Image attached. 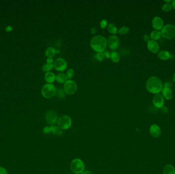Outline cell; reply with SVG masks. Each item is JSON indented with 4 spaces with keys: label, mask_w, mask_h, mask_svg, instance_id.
I'll return each instance as SVG.
<instances>
[{
    "label": "cell",
    "mask_w": 175,
    "mask_h": 174,
    "mask_svg": "<svg viewBox=\"0 0 175 174\" xmlns=\"http://www.w3.org/2000/svg\"><path fill=\"white\" fill-rule=\"evenodd\" d=\"M162 96L167 100H170L173 98V94L172 90L168 87H164L162 90Z\"/></svg>",
    "instance_id": "15"
},
{
    "label": "cell",
    "mask_w": 175,
    "mask_h": 174,
    "mask_svg": "<svg viewBox=\"0 0 175 174\" xmlns=\"http://www.w3.org/2000/svg\"><path fill=\"white\" fill-rule=\"evenodd\" d=\"M107 44V39L100 35L93 37L90 41L91 47L97 53L104 52Z\"/></svg>",
    "instance_id": "2"
},
{
    "label": "cell",
    "mask_w": 175,
    "mask_h": 174,
    "mask_svg": "<svg viewBox=\"0 0 175 174\" xmlns=\"http://www.w3.org/2000/svg\"><path fill=\"white\" fill-rule=\"evenodd\" d=\"M6 31L7 32H9L12 31V28L11 26H7L6 28Z\"/></svg>",
    "instance_id": "36"
},
{
    "label": "cell",
    "mask_w": 175,
    "mask_h": 174,
    "mask_svg": "<svg viewBox=\"0 0 175 174\" xmlns=\"http://www.w3.org/2000/svg\"><path fill=\"white\" fill-rule=\"evenodd\" d=\"M58 125L61 129L66 130L70 127L72 125V120L67 116H61L57 121Z\"/></svg>",
    "instance_id": "7"
},
{
    "label": "cell",
    "mask_w": 175,
    "mask_h": 174,
    "mask_svg": "<svg viewBox=\"0 0 175 174\" xmlns=\"http://www.w3.org/2000/svg\"><path fill=\"white\" fill-rule=\"evenodd\" d=\"M161 35L167 39H172L175 37V26L172 24H166L161 30Z\"/></svg>",
    "instance_id": "4"
},
{
    "label": "cell",
    "mask_w": 175,
    "mask_h": 174,
    "mask_svg": "<svg viewBox=\"0 0 175 174\" xmlns=\"http://www.w3.org/2000/svg\"><path fill=\"white\" fill-rule=\"evenodd\" d=\"M147 48L152 53H157L159 52L160 46L157 41L150 40L147 43Z\"/></svg>",
    "instance_id": "13"
},
{
    "label": "cell",
    "mask_w": 175,
    "mask_h": 174,
    "mask_svg": "<svg viewBox=\"0 0 175 174\" xmlns=\"http://www.w3.org/2000/svg\"><path fill=\"white\" fill-rule=\"evenodd\" d=\"M152 24L155 30L160 31L164 26V22L162 18L159 17H155L152 20Z\"/></svg>",
    "instance_id": "12"
},
{
    "label": "cell",
    "mask_w": 175,
    "mask_h": 174,
    "mask_svg": "<svg viewBox=\"0 0 175 174\" xmlns=\"http://www.w3.org/2000/svg\"><path fill=\"white\" fill-rule=\"evenodd\" d=\"M150 133L153 137L158 138L161 134L160 128L157 125L153 124L150 128Z\"/></svg>",
    "instance_id": "14"
},
{
    "label": "cell",
    "mask_w": 175,
    "mask_h": 174,
    "mask_svg": "<svg viewBox=\"0 0 175 174\" xmlns=\"http://www.w3.org/2000/svg\"><path fill=\"white\" fill-rule=\"evenodd\" d=\"M104 56H105L106 58H110V57H111V53L109 51H105V52L104 53Z\"/></svg>",
    "instance_id": "32"
},
{
    "label": "cell",
    "mask_w": 175,
    "mask_h": 174,
    "mask_svg": "<svg viewBox=\"0 0 175 174\" xmlns=\"http://www.w3.org/2000/svg\"><path fill=\"white\" fill-rule=\"evenodd\" d=\"M130 31V29L128 27L124 26L120 28L118 30V33L120 35H124V34H127L129 33Z\"/></svg>",
    "instance_id": "28"
},
{
    "label": "cell",
    "mask_w": 175,
    "mask_h": 174,
    "mask_svg": "<svg viewBox=\"0 0 175 174\" xmlns=\"http://www.w3.org/2000/svg\"><path fill=\"white\" fill-rule=\"evenodd\" d=\"M53 64L55 69L59 72H63L67 68V61L62 58H57Z\"/></svg>",
    "instance_id": "8"
},
{
    "label": "cell",
    "mask_w": 175,
    "mask_h": 174,
    "mask_svg": "<svg viewBox=\"0 0 175 174\" xmlns=\"http://www.w3.org/2000/svg\"><path fill=\"white\" fill-rule=\"evenodd\" d=\"M100 26L101 28L104 29L107 27V21L106 19H102V21L100 22Z\"/></svg>",
    "instance_id": "31"
},
{
    "label": "cell",
    "mask_w": 175,
    "mask_h": 174,
    "mask_svg": "<svg viewBox=\"0 0 175 174\" xmlns=\"http://www.w3.org/2000/svg\"><path fill=\"white\" fill-rule=\"evenodd\" d=\"M54 68V64H47L46 63L45 64L43 68H42V70H43L45 72H50V70H52Z\"/></svg>",
    "instance_id": "25"
},
{
    "label": "cell",
    "mask_w": 175,
    "mask_h": 174,
    "mask_svg": "<svg viewBox=\"0 0 175 174\" xmlns=\"http://www.w3.org/2000/svg\"><path fill=\"white\" fill-rule=\"evenodd\" d=\"M146 88L148 92L154 94H159L163 89V83L159 78L152 76L146 82Z\"/></svg>",
    "instance_id": "1"
},
{
    "label": "cell",
    "mask_w": 175,
    "mask_h": 174,
    "mask_svg": "<svg viewBox=\"0 0 175 174\" xmlns=\"http://www.w3.org/2000/svg\"><path fill=\"white\" fill-rule=\"evenodd\" d=\"M164 2H165V3H169V4H170V3H172V0H169V1L165 0V1H164Z\"/></svg>",
    "instance_id": "39"
},
{
    "label": "cell",
    "mask_w": 175,
    "mask_h": 174,
    "mask_svg": "<svg viewBox=\"0 0 175 174\" xmlns=\"http://www.w3.org/2000/svg\"><path fill=\"white\" fill-rule=\"evenodd\" d=\"M120 41L118 37L114 35H111L107 39V44L110 48L115 50L119 47Z\"/></svg>",
    "instance_id": "9"
},
{
    "label": "cell",
    "mask_w": 175,
    "mask_h": 174,
    "mask_svg": "<svg viewBox=\"0 0 175 174\" xmlns=\"http://www.w3.org/2000/svg\"><path fill=\"white\" fill-rule=\"evenodd\" d=\"M54 60L52 58H48L47 59V63L49 64H52L53 63Z\"/></svg>",
    "instance_id": "35"
},
{
    "label": "cell",
    "mask_w": 175,
    "mask_h": 174,
    "mask_svg": "<svg viewBox=\"0 0 175 174\" xmlns=\"http://www.w3.org/2000/svg\"><path fill=\"white\" fill-rule=\"evenodd\" d=\"M150 37H149L148 35H147V34H144V41H146V42H148V41H150L151 39H150Z\"/></svg>",
    "instance_id": "34"
},
{
    "label": "cell",
    "mask_w": 175,
    "mask_h": 174,
    "mask_svg": "<svg viewBox=\"0 0 175 174\" xmlns=\"http://www.w3.org/2000/svg\"><path fill=\"white\" fill-rule=\"evenodd\" d=\"M50 131H52V133H53L54 134H55V135H61L63 132L61 130V129L59 127H54V126H52L51 127H50Z\"/></svg>",
    "instance_id": "24"
},
{
    "label": "cell",
    "mask_w": 175,
    "mask_h": 174,
    "mask_svg": "<svg viewBox=\"0 0 175 174\" xmlns=\"http://www.w3.org/2000/svg\"><path fill=\"white\" fill-rule=\"evenodd\" d=\"M0 174H8L7 171L6 170L5 168L0 167Z\"/></svg>",
    "instance_id": "33"
},
{
    "label": "cell",
    "mask_w": 175,
    "mask_h": 174,
    "mask_svg": "<svg viewBox=\"0 0 175 174\" xmlns=\"http://www.w3.org/2000/svg\"><path fill=\"white\" fill-rule=\"evenodd\" d=\"M110 58L111 59L112 61L114 63L118 62L120 59L119 53L116 51H113L112 53H111Z\"/></svg>",
    "instance_id": "22"
},
{
    "label": "cell",
    "mask_w": 175,
    "mask_h": 174,
    "mask_svg": "<svg viewBox=\"0 0 175 174\" xmlns=\"http://www.w3.org/2000/svg\"><path fill=\"white\" fill-rule=\"evenodd\" d=\"M66 75L68 80H71L73 77V76L74 75V70L73 68L69 69L67 71Z\"/></svg>",
    "instance_id": "27"
},
{
    "label": "cell",
    "mask_w": 175,
    "mask_h": 174,
    "mask_svg": "<svg viewBox=\"0 0 175 174\" xmlns=\"http://www.w3.org/2000/svg\"><path fill=\"white\" fill-rule=\"evenodd\" d=\"M172 8L173 7H172L171 4H169V3H165L162 6V10L163 11L165 12H170V10L172 9Z\"/></svg>",
    "instance_id": "26"
},
{
    "label": "cell",
    "mask_w": 175,
    "mask_h": 174,
    "mask_svg": "<svg viewBox=\"0 0 175 174\" xmlns=\"http://www.w3.org/2000/svg\"><path fill=\"white\" fill-rule=\"evenodd\" d=\"M150 37V39H151V40L155 41H158L159 39H160L161 37H162L161 31L157 30H154L153 31L151 32Z\"/></svg>",
    "instance_id": "18"
},
{
    "label": "cell",
    "mask_w": 175,
    "mask_h": 174,
    "mask_svg": "<svg viewBox=\"0 0 175 174\" xmlns=\"http://www.w3.org/2000/svg\"><path fill=\"white\" fill-rule=\"evenodd\" d=\"M45 119L49 123H55L57 120V114L53 110H49L45 114Z\"/></svg>",
    "instance_id": "11"
},
{
    "label": "cell",
    "mask_w": 175,
    "mask_h": 174,
    "mask_svg": "<svg viewBox=\"0 0 175 174\" xmlns=\"http://www.w3.org/2000/svg\"><path fill=\"white\" fill-rule=\"evenodd\" d=\"M70 169L75 174H81L85 169V165L80 159L73 160L71 163Z\"/></svg>",
    "instance_id": "5"
},
{
    "label": "cell",
    "mask_w": 175,
    "mask_h": 174,
    "mask_svg": "<svg viewBox=\"0 0 175 174\" xmlns=\"http://www.w3.org/2000/svg\"><path fill=\"white\" fill-rule=\"evenodd\" d=\"M95 32H96V30L95 29H94V28H92V33L93 34H94Z\"/></svg>",
    "instance_id": "41"
},
{
    "label": "cell",
    "mask_w": 175,
    "mask_h": 174,
    "mask_svg": "<svg viewBox=\"0 0 175 174\" xmlns=\"http://www.w3.org/2000/svg\"><path fill=\"white\" fill-rule=\"evenodd\" d=\"M172 80L174 82H175V73L173 74V77H172Z\"/></svg>",
    "instance_id": "40"
},
{
    "label": "cell",
    "mask_w": 175,
    "mask_h": 174,
    "mask_svg": "<svg viewBox=\"0 0 175 174\" xmlns=\"http://www.w3.org/2000/svg\"><path fill=\"white\" fill-rule=\"evenodd\" d=\"M158 57L161 60H167L170 58V54L168 51H160L158 52Z\"/></svg>",
    "instance_id": "16"
},
{
    "label": "cell",
    "mask_w": 175,
    "mask_h": 174,
    "mask_svg": "<svg viewBox=\"0 0 175 174\" xmlns=\"http://www.w3.org/2000/svg\"><path fill=\"white\" fill-rule=\"evenodd\" d=\"M171 5H172V7H173V8H174V9H175V0L172 1Z\"/></svg>",
    "instance_id": "37"
},
{
    "label": "cell",
    "mask_w": 175,
    "mask_h": 174,
    "mask_svg": "<svg viewBox=\"0 0 175 174\" xmlns=\"http://www.w3.org/2000/svg\"><path fill=\"white\" fill-rule=\"evenodd\" d=\"M56 81L59 83H63L66 82L68 80L67 78L66 77V74L63 73H60L56 76Z\"/></svg>",
    "instance_id": "20"
},
{
    "label": "cell",
    "mask_w": 175,
    "mask_h": 174,
    "mask_svg": "<svg viewBox=\"0 0 175 174\" xmlns=\"http://www.w3.org/2000/svg\"><path fill=\"white\" fill-rule=\"evenodd\" d=\"M96 58L97 59V60L100 61H102L104 60V54L102 53V52H99V53H97L96 55H95Z\"/></svg>",
    "instance_id": "30"
},
{
    "label": "cell",
    "mask_w": 175,
    "mask_h": 174,
    "mask_svg": "<svg viewBox=\"0 0 175 174\" xmlns=\"http://www.w3.org/2000/svg\"><path fill=\"white\" fill-rule=\"evenodd\" d=\"M153 103L154 106L158 108H161L164 106V99L162 94H155L153 98Z\"/></svg>",
    "instance_id": "10"
},
{
    "label": "cell",
    "mask_w": 175,
    "mask_h": 174,
    "mask_svg": "<svg viewBox=\"0 0 175 174\" xmlns=\"http://www.w3.org/2000/svg\"><path fill=\"white\" fill-rule=\"evenodd\" d=\"M108 30L111 34H116L117 33V28L113 23H110L108 26Z\"/></svg>",
    "instance_id": "23"
},
{
    "label": "cell",
    "mask_w": 175,
    "mask_h": 174,
    "mask_svg": "<svg viewBox=\"0 0 175 174\" xmlns=\"http://www.w3.org/2000/svg\"><path fill=\"white\" fill-rule=\"evenodd\" d=\"M56 91V87L53 84L47 83L44 85V86L42 88L41 93L44 98L46 99H50L55 95Z\"/></svg>",
    "instance_id": "3"
},
{
    "label": "cell",
    "mask_w": 175,
    "mask_h": 174,
    "mask_svg": "<svg viewBox=\"0 0 175 174\" xmlns=\"http://www.w3.org/2000/svg\"><path fill=\"white\" fill-rule=\"evenodd\" d=\"M56 53V50L53 47H49L47 48L45 54L48 58H52L55 55Z\"/></svg>",
    "instance_id": "21"
},
{
    "label": "cell",
    "mask_w": 175,
    "mask_h": 174,
    "mask_svg": "<svg viewBox=\"0 0 175 174\" xmlns=\"http://www.w3.org/2000/svg\"><path fill=\"white\" fill-rule=\"evenodd\" d=\"M77 90V86L73 80H67L63 85V90L69 95L74 94Z\"/></svg>",
    "instance_id": "6"
},
{
    "label": "cell",
    "mask_w": 175,
    "mask_h": 174,
    "mask_svg": "<svg viewBox=\"0 0 175 174\" xmlns=\"http://www.w3.org/2000/svg\"><path fill=\"white\" fill-rule=\"evenodd\" d=\"M45 79L48 83H52L56 79V76L51 72H47L45 75Z\"/></svg>",
    "instance_id": "17"
},
{
    "label": "cell",
    "mask_w": 175,
    "mask_h": 174,
    "mask_svg": "<svg viewBox=\"0 0 175 174\" xmlns=\"http://www.w3.org/2000/svg\"><path fill=\"white\" fill-rule=\"evenodd\" d=\"M80 174H93L90 171H85V172H83L82 173Z\"/></svg>",
    "instance_id": "38"
},
{
    "label": "cell",
    "mask_w": 175,
    "mask_h": 174,
    "mask_svg": "<svg viewBox=\"0 0 175 174\" xmlns=\"http://www.w3.org/2000/svg\"><path fill=\"white\" fill-rule=\"evenodd\" d=\"M163 174H175V168L172 165H166L163 169Z\"/></svg>",
    "instance_id": "19"
},
{
    "label": "cell",
    "mask_w": 175,
    "mask_h": 174,
    "mask_svg": "<svg viewBox=\"0 0 175 174\" xmlns=\"http://www.w3.org/2000/svg\"><path fill=\"white\" fill-rule=\"evenodd\" d=\"M57 95L59 98L61 99H63L65 97V92H64L63 89L60 88L57 91H56Z\"/></svg>",
    "instance_id": "29"
}]
</instances>
